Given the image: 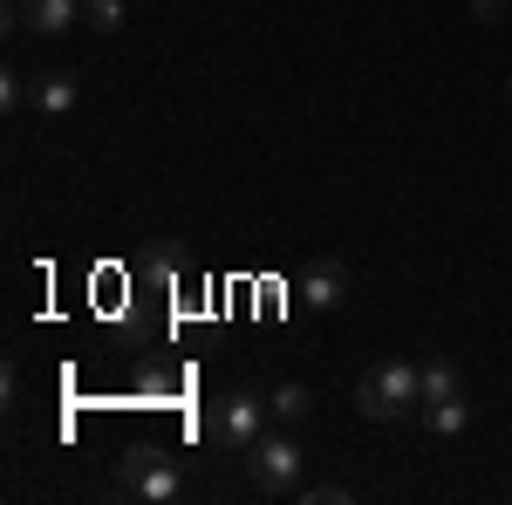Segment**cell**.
Masks as SVG:
<instances>
[{
    "mask_svg": "<svg viewBox=\"0 0 512 505\" xmlns=\"http://www.w3.org/2000/svg\"><path fill=\"white\" fill-rule=\"evenodd\" d=\"M7 21L28 28V35H69V28L82 21V7H76V0H14Z\"/></svg>",
    "mask_w": 512,
    "mask_h": 505,
    "instance_id": "5b68a950",
    "label": "cell"
},
{
    "mask_svg": "<svg viewBox=\"0 0 512 505\" xmlns=\"http://www.w3.org/2000/svg\"><path fill=\"white\" fill-rule=\"evenodd\" d=\"M267 424H274V410H267V396H253V389H233V396H219L212 403V444L219 451H253L260 437H267Z\"/></svg>",
    "mask_w": 512,
    "mask_h": 505,
    "instance_id": "277c9868",
    "label": "cell"
},
{
    "mask_svg": "<svg viewBox=\"0 0 512 505\" xmlns=\"http://www.w3.org/2000/svg\"><path fill=\"white\" fill-rule=\"evenodd\" d=\"M117 492L144 505H171V499H185V465L164 458L158 444H137V451L117 458Z\"/></svg>",
    "mask_w": 512,
    "mask_h": 505,
    "instance_id": "3957f363",
    "label": "cell"
},
{
    "mask_svg": "<svg viewBox=\"0 0 512 505\" xmlns=\"http://www.w3.org/2000/svg\"><path fill=\"white\" fill-rule=\"evenodd\" d=\"M0 103H7V110H21V103H28V82H21V76H0Z\"/></svg>",
    "mask_w": 512,
    "mask_h": 505,
    "instance_id": "4fadbf2b",
    "label": "cell"
},
{
    "mask_svg": "<svg viewBox=\"0 0 512 505\" xmlns=\"http://www.w3.org/2000/svg\"><path fill=\"white\" fill-rule=\"evenodd\" d=\"M458 362L451 355H424V403H444V396H458Z\"/></svg>",
    "mask_w": 512,
    "mask_h": 505,
    "instance_id": "30bf717a",
    "label": "cell"
},
{
    "mask_svg": "<svg viewBox=\"0 0 512 505\" xmlns=\"http://www.w3.org/2000/svg\"><path fill=\"white\" fill-rule=\"evenodd\" d=\"M294 499H301V505H349L355 485H335V478H315V485H308V478H301V485H294Z\"/></svg>",
    "mask_w": 512,
    "mask_h": 505,
    "instance_id": "8fae6325",
    "label": "cell"
},
{
    "mask_svg": "<svg viewBox=\"0 0 512 505\" xmlns=\"http://www.w3.org/2000/svg\"><path fill=\"white\" fill-rule=\"evenodd\" d=\"M506 7H512V0H472L478 21H506Z\"/></svg>",
    "mask_w": 512,
    "mask_h": 505,
    "instance_id": "5bb4252c",
    "label": "cell"
},
{
    "mask_svg": "<svg viewBox=\"0 0 512 505\" xmlns=\"http://www.w3.org/2000/svg\"><path fill=\"white\" fill-rule=\"evenodd\" d=\"M417 417H424L431 437H465V430H472V396L458 389V396H444V403H424Z\"/></svg>",
    "mask_w": 512,
    "mask_h": 505,
    "instance_id": "ba28073f",
    "label": "cell"
},
{
    "mask_svg": "<svg viewBox=\"0 0 512 505\" xmlns=\"http://www.w3.org/2000/svg\"><path fill=\"white\" fill-rule=\"evenodd\" d=\"M355 403H362V417L369 424H403V417H417L424 410V362H376L362 383H355Z\"/></svg>",
    "mask_w": 512,
    "mask_h": 505,
    "instance_id": "6da1fadb",
    "label": "cell"
},
{
    "mask_svg": "<svg viewBox=\"0 0 512 505\" xmlns=\"http://www.w3.org/2000/svg\"><path fill=\"white\" fill-rule=\"evenodd\" d=\"M301 301H308L315 314H335L342 301H349V267H342V260H315L308 280H301Z\"/></svg>",
    "mask_w": 512,
    "mask_h": 505,
    "instance_id": "8992f818",
    "label": "cell"
},
{
    "mask_svg": "<svg viewBox=\"0 0 512 505\" xmlns=\"http://www.w3.org/2000/svg\"><path fill=\"white\" fill-rule=\"evenodd\" d=\"M28 103H35L41 117H69V110L82 103V82L69 76V69H48V76L28 82Z\"/></svg>",
    "mask_w": 512,
    "mask_h": 505,
    "instance_id": "52a82bcc",
    "label": "cell"
},
{
    "mask_svg": "<svg viewBox=\"0 0 512 505\" xmlns=\"http://www.w3.org/2000/svg\"><path fill=\"white\" fill-rule=\"evenodd\" d=\"M246 478L260 485V499H294V485L308 478V451H301V437L280 424L267 430L253 451H246Z\"/></svg>",
    "mask_w": 512,
    "mask_h": 505,
    "instance_id": "7a4b0ae2",
    "label": "cell"
},
{
    "mask_svg": "<svg viewBox=\"0 0 512 505\" xmlns=\"http://www.w3.org/2000/svg\"><path fill=\"white\" fill-rule=\"evenodd\" d=\"M267 410H274V424L301 430L308 417H315V396H308V383H280L274 396H267Z\"/></svg>",
    "mask_w": 512,
    "mask_h": 505,
    "instance_id": "9c48e42d",
    "label": "cell"
},
{
    "mask_svg": "<svg viewBox=\"0 0 512 505\" xmlns=\"http://www.w3.org/2000/svg\"><path fill=\"white\" fill-rule=\"evenodd\" d=\"M82 21H89L96 35H117L123 28V0H82Z\"/></svg>",
    "mask_w": 512,
    "mask_h": 505,
    "instance_id": "7c38bea8",
    "label": "cell"
}]
</instances>
